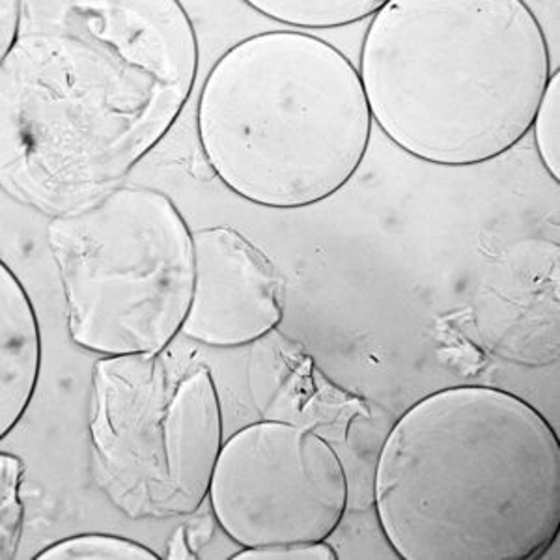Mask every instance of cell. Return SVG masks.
Instances as JSON below:
<instances>
[{
  "instance_id": "obj_1",
  "label": "cell",
  "mask_w": 560,
  "mask_h": 560,
  "mask_svg": "<svg viewBox=\"0 0 560 560\" xmlns=\"http://www.w3.org/2000/svg\"><path fill=\"white\" fill-rule=\"evenodd\" d=\"M176 0H23L0 62V179L58 217L92 206L165 139L197 81Z\"/></svg>"
},
{
  "instance_id": "obj_2",
  "label": "cell",
  "mask_w": 560,
  "mask_h": 560,
  "mask_svg": "<svg viewBox=\"0 0 560 560\" xmlns=\"http://www.w3.org/2000/svg\"><path fill=\"white\" fill-rule=\"evenodd\" d=\"M374 503L400 559H540L560 533L559 435L509 390L443 388L388 432Z\"/></svg>"
},
{
  "instance_id": "obj_3",
  "label": "cell",
  "mask_w": 560,
  "mask_h": 560,
  "mask_svg": "<svg viewBox=\"0 0 560 560\" xmlns=\"http://www.w3.org/2000/svg\"><path fill=\"white\" fill-rule=\"evenodd\" d=\"M359 77L372 120L396 147L469 166L530 131L551 57L522 0H390L366 31Z\"/></svg>"
},
{
  "instance_id": "obj_4",
  "label": "cell",
  "mask_w": 560,
  "mask_h": 560,
  "mask_svg": "<svg viewBox=\"0 0 560 560\" xmlns=\"http://www.w3.org/2000/svg\"><path fill=\"white\" fill-rule=\"evenodd\" d=\"M372 121L350 58L292 31L232 45L198 97V139L217 178L280 210L340 191L363 163Z\"/></svg>"
},
{
  "instance_id": "obj_5",
  "label": "cell",
  "mask_w": 560,
  "mask_h": 560,
  "mask_svg": "<svg viewBox=\"0 0 560 560\" xmlns=\"http://www.w3.org/2000/svg\"><path fill=\"white\" fill-rule=\"evenodd\" d=\"M47 242L73 345L102 357H155L184 329L195 243L165 192L118 187L52 217Z\"/></svg>"
},
{
  "instance_id": "obj_6",
  "label": "cell",
  "mask_w": 560,
  "mask_h": 560,
  "mask_svg": "<svg viewBox=\"0 0 560 560\" xmlns=\"http://www.w3.org/2000/svg\"><path fill=\"white\" fill-rule=\"evenodd\" d=\"M94 477L133 520L191 516L223 448V415L205 366L171 387L160 355L102 357L92 374Z\"/></svg>"
},
{
  "instance_id": "obj_7",
  "label": "cell",
  "mask_w": 560,
  "mask_h": 560,
  "mask_svg": "<svg viewBox=\"0 0 560 560\" xmlns=\"http://www.w3.org/2000/svg\"><path fill=\"white\" fill-rule=\"evenodd\" d=\"M208 499L219 527L243 549L324 541L345 520L348 477L322 435L264 420L223 443Z\"/></svg>"
},
{
  "instance_id": "obj_8",
  "label": "cell",
  "mask_w": 560,
  "mask_h": 560,
  "mask_svg": "<svg viewBox=\"0 0 560 560\" xmlns=\"http://www.w3.org/2000/svg\"><path fill=\"white\" fill-rule=\"evenodd\" d=\"M195 287L182 335L213 348L250 345L282 322L273 261L237 230L192 232Z\"/></svg>"
},
{
  "instance_id": "obj_9",
  "label": "cell",
  "mask_w": 560,
  "mask_h": 560,
  "mask_svg": "<svg viewBox=\"0 0 560 560\" xmlns=\"http://www.w3.org/2000/svg\"><path fill=\"white\" fill-rule=\"evenodd\" d=\"M0 438L15 430L33 401L42 335L33 301L7 261L0 264Z\"/></svg>"
},
{
  "instance_id": "obj_10",
  "label": "cell",
  "mask_w": 560,
  "mask_h": 560,
  "mask_svg": "<svg viewBox=\"0 0 560 560\" xmlns=\"http://www.w3.org/2000/svg\"><path fill=\"white\" fill-rule=\"evenodd\" d=\"M248 8L282 25L337 28L374 18L383 0H250Z\"/></svg>"
},
{
  "instance_id": "obj_11",
  "label": "cell",
  "mask_w": 560,
  "mask_h": 560,
  "mask_svg": "<svg viewBox=\"0 0 560 560\" xmlns=\"http://www.w3.org/2000/svg\"><path fill=\"white\" fill-rule=\"evenodd\" d=\"M36 560H160L144 544L113 535H79L42 549Z\"/></svg>"
},
{
  "instance_id": "obj_12",
  "label": "cell",
  "mask_w": 560,
  "mask_h": 560,
  "mask_svg": "<svg viewBox=\"0 0 560 560\" xmlns=\"http://www.w3.org/2000/svg\"><path fill=\"white\" fill-rule=\"evenodd\" d=\"M25 464L15 454H0V559L12 560L20 549L25 520L21 482Z\"/></svg>"
},
{
  "instance_id": "obj_13",
  "label": "cell",
  "mask_w": 560,
  "mask_h": 560,
  "mask_svg": "<svg viewBox=\"0 0 560 560\" xmlns=\"http://www.w3.org/2000/svg\"><path fill=\"white\" fill-rule=\"evenodd\" d=\"M536 150L549 176L560 179V71H553L549 77L548 86L541 94L536 108L535 120Z\"/></svg>"
},
{
  "instance_id": "obj_14",
  "label": "cell",
  "mask_w": 560,
  "mask_h": 560,
  "mask_svg": "<svg viewBox=\"0 0 560 560\" xmlns=\"http://www.w3.org/2000/svg\"><path fill=\"white\" fill-rule=\"evenodd\" d=\"M232 560H337L332 546L324 541L279 544L268 548H245L230 557Z\"/></svg>"
},
{
  "instance_id": "obj_15",
  "label": "cell",
  "mask_w": 560,
  "mask_h": 560,
  "mask_svg": "<svg viewBox=\"0 0 560 560\" xmlns=\"http://www.w3.org/2000/svg\"><path fill=\"white\" fill-rule=\"evenodd\" d=\"M23 21V0H0V60L18 44Z\"/></svg>"
},
{
  "instance_id": "obj_16",
  "label": "cell",
  "mask_w": 560,
  "mask_h": 560,
  "mask_svg": "<svg viewBox=\"0 0 560 560\" xmlns=\"http://www.w3.org/2000/svg\"><path fill=\"white\" fill-rule=\"evenodd\" d=\"M168 559H197L195 548H192L191 540H189V530L185 525L176 530L173 535V540L168 544Z\"/></svg>"
}]
</instances>
